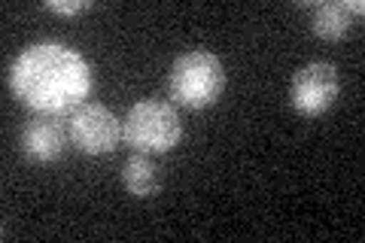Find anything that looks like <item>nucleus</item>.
<instances>
[{
  "label": "nucleus",
  "instance_id": "3",
  "mask_svg": "<svg viewBox=\"0 0 365 243\" xmlns=\"http://www.w3.org/2000/svg\"><path fill=\"white\" fill-rule=\"evenodd\" d=\"M182 137L177 107L165 100H137L122 119V140L140 155H165Z\"/></svg>",
  "mask_w": 365,
  "mask_h": 243
},
{
  "label": "nucleus",
  "instance_id": "4",
  "mask_svg": "<svg viewBox=\"0 0 365 243\" xmlns=\"http://www.w3.org/2000/svg\"><path fill=\"white\" fill-rule=\"evenodd\" d=\"M338 91H341L338 67L329 61H311L295 71L289 83V103L304 119H317V115L332 110Z\"/></svg>",
  "mask_w": 365,
  "mask_h": 243
},
{
  "label": "nucleus",
  "instance_id": "5",
  "mask_svg": "<svg viewBox=\"0 0 365 243\" xmlns=\"http://www.w3.org/2000/svg\"><path fill=\"white\" fill-rule=\"evenodd\" d=\"M67 131H71V146L86 155H107L122 140V122L116 119V113L95 100H86L71 113Z\"/></svg>",
  "mask_w": 365,
  "mask_h": 243
},
{
  "label": "nucleus",
  "instance_id": "9",
  "mask_svg": "<svg viewBox=\"0 0 365 243\" xmlns=\"http://www.w3.org/2000/svg\"><path fill=\"white\" fill-rule=\"evenodd\" d=\"M43 6L55 16H79L86 9H91V0H46Z\"/></svg>",
  "mask_w": 365,
  "mask_h": 243
},
{
  "label": "nucleus",
  "instance_id": "7",
  "mask_svg": "<svg viewBox=\"0 0 365 243\" xmlns=\"http://www.w3.org/2000/svg\"><path fill=\"white\" fill-rule=\"evenodd\" d=\"M365 4L362 0H329V4H317L311 16V28L319 40L338 43L347 37V31L353 25V16H362Z\"/></svg>",
  "mask_w": 365,
  "mask_h": 243
},
{
  "label": "nucleus",
  "instance_id": "1",
  "mask_svg": "<svg viewBox=\"0 0 365 243\" xmlns=\"http://www.w3.org/2000/svg\"><path fill=\"white\" fill-rule=\"evenodd\" d=\"M9 91L34 115H71L91 95V64L64 43H34L9 64Z\"/></svg>",
  "mask_w": 365,
  "mask_h": 243
},
{
  "label": "nucleus",
  "instance_id": "6",
  "mask_svg": "<svg viewBox=\"0 0 365 243\" xmlns=\"http://www.w3.org/2000/svg\"><path fill=\"white\" fill-rule=\"evenodd\" d=\"M19 146L25 152V158L34 161V165H52L71 146V131L61 125L58 115H34V119L25 122V128H21Z\"/></svg>",
  "mask_w": 365,
  "mask_h": 243
},
{
  "label": "nucleus",
  "instance_id": "2",
  "mask_svg": "<svg viewBox=\"0 0 365 243\" xmlns=\"http://www.w3.org/2000/svg\"><path fill=\"white\" fill-rule=\"evenodd\" d=\"M225 88L222 61L207 49L182 52L168 73V98L186 110H207Z\"/></svg>",
  "mask_w": 365,
  "mask_h": 243
},
{
  "label": "nucleus",
  "instance_id": "8",
  "mask_svg": "<svg viewBox=\"0 0 365 243\" xmlns=\"http://www.w3.org/2000/svg\"><path fill=\"white\" fill-rule=\"evenodd\" d=\"M122 186L134 198H153V195L162 189V173L146 155H131L122 165Z\"/></svg>",
  "mask_w": 365,
  "mask_h": 243
}]
</instances>
